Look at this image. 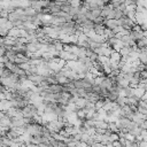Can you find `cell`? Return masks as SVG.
<instances>
[{"instance_id": "cell-1", "label": "cell", "mask_w": 147, "mask_h": 147, "mask_svg": "<svg viewBox=\"0 0 147 147\" xmlns=\"http://www.w3.org/2000/svg\"><path fill=\"white\" fill-rule=\"evenodd\" d=\"M59 57L62 59V60H64V61H67V62H68V61H72V60H78V57H77L76 54L70 53V52H67V51H64V49L60 52Z\"/></svg>"}, {"instance_id": "cell-2", "label": "cell", "mask_w": 147, "mask_h": 147, "mask_svg": "<svg viewBox=\"0 0 147 147\" xmlns=\"http://www.w3.org/2000/svg\"><path fill=\"white\" fill-rule=\"evenodd\" d=\"M103 25H105L107 29H111V30H114L116 26L121 25V21H119V20H116V18H109V20H105Z\"/></svg>"}, {"instance_id": "cell-3", "label": "cell", "mask_w": 147, "mask_h": 147, "mask_svg": "<svg viewBox=\"0 0 147 147\" xmlns=\"http://www.w3.org/2000/svg\"><path fill=\"white\" fill-rule=\"evenodd\" d=\"M28 79L31 80L34 85H39L40 83H42L45 80V77H42L38 74H31V75H28Z\"/></svg>"}, {"instance_id": "cell-4", "label": "cell", "mask_w": 147, "mask_h": 147, "mask_svg": "<svg viewBox=\"0 0 147 147\" xmlns=\"http://www.w3.org/2000/svg\"><path fill=\"white\" fill-rule=\"evenodd\" d=\"M145 92H146V90H145V88H142L140 85L133 88V95H134V96H137L138 99H141V98L144 96Z\"/></svg>"}, {"instance_id": "cell-5", "label": "cell", "mask_w": 147, "mask_h": 147, "mask_svg": "<svg viewBox=\"0 0 147 147\" xmlns=\"http://www.w3.org/2000/svg\"><path fill=\"white\" fill-rule=\"evenodd\" d=\"M76 106L78 109H83L86 107V103H87V99L86 98H77L76 101H75Z\"/></svg>"}, {"instance_id": "cell-6", "label": "cell", "mask_w": 147, "mask_h": 147, "mask_svg": "<svg viewBox=\"0 0 147 147\" xmlns=\"http://www.w3.org/2000/svg\"><path fill=\"white\" fill-rule=\"evenodd\" d=\"M109 59H110V61L119 62V61L122 60V55H121V53H119V52H117V51H114V49H113V52H111V54H110Z\"/></svg>"}, {"instance_id": "cell-7", "label": "cell", "mask_w": 147, "mask_h": 147, "mask_svg": "<svg viewBox=\"0 0 147 147\" xmlns=\"http://www.w3.org/2000/svg\"><path fill=\"white\" fill-rule=\"evenodd\" d=\"M20 28H16V26H14L13 29H10L9 31H8V34L7 36H9V37H13V38H20Z\"/></svg>"}, {"instance_id": "cell-8", "label": "cell", "mask_w": 147, "mask_h": 147, "mask_svg": "<svg viewBox=\"0 0 147 147\" xmlns=\"http://www.w3.org/2000/svg\"><path fill=\"white\" fill-rule=\"evenodd\" d=\"M95 129H102V130H106L108 129V122L105 121V119H101V121H95Z\"/></svg>"}, {"instance_id": "cell-9", "label": "cell", "mask_w": 147, "mask_h": 147, "mask_svg": "<svg viewBox=\"0 0 147 147\" xmlns=\"http://www.w3.org/2000/svg\"><path fill=\"white\" fill-rule=\"evenodd\" d=\"M105 29H106V26L103 24H94V26H93V30L96 34H103Z\"/></svg>"}, {"instance_id": "cell-10", "label": "cell", "mask_w": 147, "mask_h": 147, "mask_svg": "<svg viewBox=\"0 0 147 147\" xmlns=\"http://www.w3.org/2000/svg\"><path fill=\"white\" fill-rule=\"evenodd\" d=\"M0 124H2L3 126H8V127H10L11 126V118L10 117H8L7 115L0 121Z\"/></svg>"}, {"instance_id": "cell-11", "label": "cell", "mask_w": 147, "mask_h": 147, "mask_svg": "<svg viewBox=\"0 0 147 147\" xmlns=\"http://www.w3.org/2000/svg\"><path fill=\"white\" fill-rule=\"evenodd\" d=\"M24 14L28 15V16H34V15H37L38 13L36 11V9H33V8L30 6V7H28V8H24Z\"/></svg>"}, {"instance_id": "cell-12", "label": "cell", "mask_w": 147, "mask_h": 147, "mask_svg": "<svg viewBox=\"0 0 147 147\" xmlns=\"http://www.w3.org/2000/svg\"><path fill=\"white\" fill-rule=\"evenodd\" d=\"M77 116L79 119H85L86 118V109L83 108V109H78L77 110Z\"/></svg>"}, {"instance_id": "cell-13", "label": "cell", "mask_w": 147, "mask_h": 147, "mask_svg": "<svg viewBox=\"0 0 147 147\" xmlns=\"http://www.w3.org/2000/svg\"><path fill=\"white\" fill-rule=\"evenodd\" d=\"M18 67H20L21 69H23L24 71H29L30 68H31V64H30L29 62H23V63H20Z\"/></svg>"}, {"instance_id": "cell-14", "label": "cell", "mask_w": 147, "mask_h": 147, "mask_svg": "<svg viewBox=\"0 0 147 147\" xmlns=\"http://www.w3.org/2000/svg\"><path fill=\"white\" fill-rule=\"evenodd\" d=\"M94 106H95V109H96V110H99V109L103 108V106H105V100L101 98L100 100H98V101L94 103Z\"/></svg>"}, {"instance_id": "cell-15", "label": "cell", "mask_w": 147, "mask_h": 147, "mask_svg": "<svg viewBox=\"0 0 147 147\" xmlns=\"http://www.w3.org/2000/svg\"><path fill=\"white\" fill-rule=\"evenodd\" d=\"M118 139H119V136H118V133H116V132H111V133H110V136H109V141H110V142L117 141Z\"/></svg>"}, {"instance_id": "cell-16", "label": "cell", "mask_w": 147, "mask_h": 147, "mask_svg": "<svg viewBox=\"0 0 147 147\" xmlns=\"http://www.w3.org/2000/svg\"><path fill=\"white\" fill-rule=\"evenodd\" d=\"M70 6L75 7V8H80L82 7V0H71Z\"/></svg>"}, {"instance_id": "cell-17", "label": "cell", "mask_w": 147, "mask_h": 147, "mask_svg": "<svg viewBox=\"0 0 147 147\" xmlns=\"http://www.w3.org/2000/svg\"><path fill=\"white\" fill-rule=\"evenodd\" d=\"M9 16V11L6 10V9H1L0 10V17H5V18H8Z\"/></svg>"}, {"instance_id": "cell-18", "label": "cell", "mask_w": 147, "mask_h": 147, "mask_svg": "<svg viewBox=\"0 0 147 147\" xmlns=\"http://www.w3.org/2000/svg\"><path fill=\"white\" fill-rule=\"evenodd\" d=\"M88 147H106V145H103V144H101V142H99V141H95V142H93L92 145H90Z\"/></svg>"}, {"instance_id": "cell-19", "label": "cell", "mask_w": 147, "mask_h": 147, "mask_svg": "<svg viewBox=\"0 0 147 147\" xmlns=\"http://www.w3.org/2000/svg\"><path fill=\"white\" fill-rule=\"evenodd\" d=\"M76 147H88V145L86 142H83V141H77Z\"/></svg>"}, {"instance_id": "cell-20", "label": "cell", "mask_w": 147, "mask_h": 147, "mask_svg": "<svg viewBox=\"0 0 147 147\" xmlns=\"http://www.w3.org/2000/svg\"><path fill=\"white\" fill-rule=\"evenodd\" d=\"M138 146H139V147H147V141H145V140H139V141H138Z\"/></svg>"}, {"instance_id": "cell-21", "label": "cell", "mask_w": 147, "mask_h": 147, "mask_svg": "<svg viewBox=\"0 0 147 147\" xmlns=\"http://www.w3.org/2000/svg\"><path fill=\"white\" fill-rule=\"evenodd\" d=\"M8 18H5V17H0V26H3L6 23H7Z\"/></svg>"}, {"instance_id": "cell-22", "label": "cell", "mask_w": 147, "mask_h": 147, "mask_svg": "<svg viewBox=\"0 0 147 147\" xmlns=\"http://www.w3.org/2000/svg\"><path fill=\"white\" fill-rule=\"evenodd\" d=\"M6 116V114H5V111H2V110H0V121L3 118Z\"/></svg>"}, {"instance_id": "cell-23", "label": "cell", "mask_w": 147, "mask_h": 147, "mask_svg": "<svg viewBox=\"0 0 147 147\" xmlns=\"http://www.w3.org/2000/svg\"><path fill=\"white\" fill-rule=\"evenodd\" d=\"M141 100H144V101H146V102H147V91L145 92V94H144V96L141 98Z\"/></svg>"}, {"instance_id": "cell-24", "label": "cell", "mask_w": 147, "mask_h": 147, "mask_svg": "<svg viewBox=\"0 0 147 147\" xmlns=\"http://www.w3.org/2000/svg\"><path fill=\"white\" fill-rule=\"evenodd\" d=\"M1 87H2V84H1V83H0V88H1Z\"/></svg>"}, {"instance_id": "cell-25", "label": "cell", "mask_w": 147, "mask_h": 147, "mask_svg": "<svg viewBox=\"0 0 147 147\" xmlns=\"http://www.w3.org/2000/svg\"><path fill=\"white\" fill-rule=\"evenodd\" d=\"M0 79H1V76H0Z\"/></svg>"}]
</instances>
